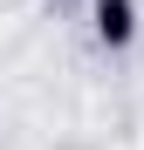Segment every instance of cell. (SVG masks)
Segmentation results:
<instances>
[{
  "instance_id": "1",
  "label": "cell",
  "mask_w": 144,
  "mask_h": 150,
  "mask_svg": "<svg viewBox=\"0 0 144 150\" xmlns=\"http://www.w3.org/2000/svg\"><path fill=\"white\" fill-rule=\"evenodd\" d=\"M89 34H96V48L124 55L137 41V0H89Z\"/></svg>"
}]
</instances>
